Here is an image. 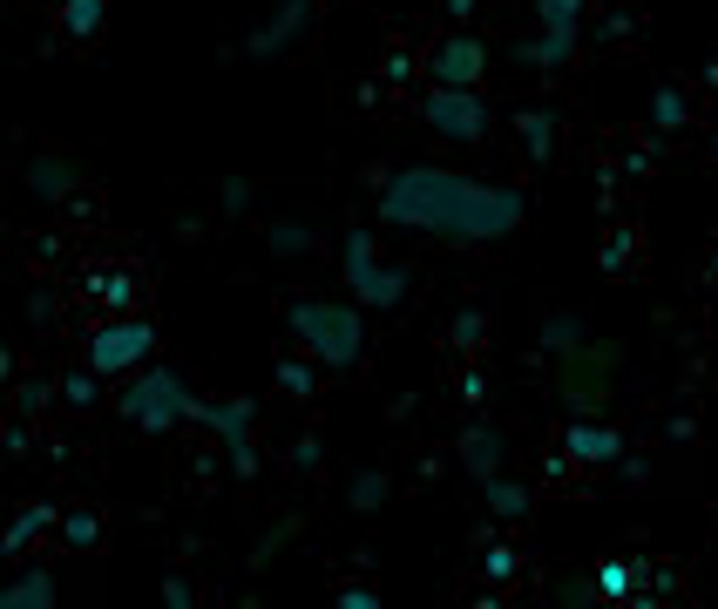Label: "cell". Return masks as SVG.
Returning <instances> with one entry per match:
<instances>
[{
  "instance_id": "6da1fadb",
  "label": "cell",
  "mask_w": 718,
  "mask_h": 609,
  "mask_svg": "<svg viewBox=\"0 0 718 609\" xmlns=\"http://www.w3.org/2000/svg\"><path fill=\"white\" fill-rule=\"evenodd\" d=\"M380 224L386 230H420V237H448V244H495L508 230H523L529 203L508 183H482L461 170H434V162H414V170H393L380 183Z\"/></svg>"
},
{
  "instance_id": "7a4b0ae2",
  "label": "cell",
  "mask_w": 718,
  "mask_h": 609,
  "mask_svg": "<svg viewBox=\"0 0 718 609\" xmlns=\"http://www.w3.org/2000/svg\"><path fill=\"white\" fill-rule=\"evenodd\" d=\"M292 339L305 346L312 365H359V352H367V305L299 298L292 305Z\"/></svg>"
},
{
  "instance_id": "3957f363",
  "label": "cell",
  "mask_w": 718,
  "mask_h": 609,
  "mask_svg": "<svg viewBox=\"0 0 718 609\" xmlns=\"http://www.w3.org/2000/svg\"><path fill=\"white\" fill-rule=\"evenodd\" d=\"M339 278H346V298L367 305V312H393V305H401V292H407L401 264H393L380 251V237H367V230H352L339 244Z\"/></svg>"
},
{
  "instance_id": "277c9868",
  "label": "cell",
  "mask_w": 718,
  "mask_h": 609,
  "mask_svg": "<svg viewBox=\"0 0 718 609\" xmlns=\"http://www.w3.org/2000/svg\"><path fill=\"white\" fill-rule=\"evenodd\" d=\"M123 420H136L143 433H170V427H183V420H197V399H190V386L170 373V365H136V380H130V393H123Z\"/></svg>"
},
{
  "instance_id": "5b68a950",
  "label": "cell",
  "mask_w": 718,
  "mask_h": 609,
  "mask_svg": "<svg viewBox=\"0 0 718 609\" xmlns=\"http://www.w3.org/2000/svg\"><path fill=\"white\" fill-rule=\"evenodd\" d=\"M420 122L448 143H482L489 136V102H482V89H441V81H434V95L420 102Z\"/></svg>"
},
{
  "instance_id": "8992f818",
  "label": "cell",
  "mask_w": 718,
  "mask_h": 609,
  "mask_svg": "<svg viewBox=\"0 0 718 609\" xmlns=\"http://www.w3.org/2000/svg\"><path fill=\"white\" fill-rule=\"evenodd\" d=\"M149 352H156V332H149L143 318L102 325V332L89 339V373H96V380H123V373H136Z\"/></svg>"
},
{
  "instance_id": "52a82bcc",
  "label": "cell",
  "mask_w": 718,
  "mask_h": 609,
  "mask_svg": "<svg viewBox=\"0 0 718 609\" xmlns=\"http://www.w3.org/2000/svg\"><path fill=\"white\" fill-rule=\"evenodd\" d=\"M536 21H542V41L529 48V61L563 68L576 55V34H583V0H536Z\"/></svg>"
},
{
  "instance_id": "ba28073f",
  "label": "cell",
  "mask_w": 718,
  "mask_h": 609,
  "mask_svg": "<svg viewBox=\"0 0 718 609\" xmlns=\"http://www.w3.org/2000/svg\"><path fill=\"white\" fill-rule=\"evenodd\" d=\"M434 81L441 89H482V75H489V48H482V34H468V27H455L441 48H434Z\"/></svg>"
},
{
  "instance_id": "9c48e42d",
  "label": "cell",
  "mask_w": 718,
  "mask_h": 609,
  "mask_svg": "<svg viewBox=\"0 0 718 609\" xmlns=\"http://www.w3.org/2000/svg\"><path fill=\"white\" fill-rule=\"evenodd\" d=\"M197 420H204L217 440H231L237 447V461H251V399H224V406H197Z\"/></svg>"
},
{
  "instance_id": "30bf717a",
  "label": "cell",
  "mask_w": 718,
  "mask_h": 609,
  "mask_svg": "<svg viewBox=\"0 0 718 609\" xmlns=\"http://www.w3.org/2000/svg\"><path fill=\"white\" fill-rule=\"evenodd\" d=\"M563 454H570L576 467H610V461H617V427H596V420H576V427L563 433Z\"/></svg>"
},
{
  "instance_id": "8fae6325",
  "label": "cell",
  "mask_w": 718,
  "mask_h": 609,
  "mask_svg": "<svg viewBox=\"0 0 718 609\" xmlns=\"http://www.w3.org/2000/svg\"><path fill=\"white\" fill-rule=\"evenodd\" d=\"M482 501H489L502 521H523V515H529V487H523V481H508V474L495 467V474H482Z\"/></svg>"
},
{
  "instance_id": "7c38bea8",
  "label": "cell",
  "mask_w": 718,
  "mask_h": 609,
  "mask_svg": "<svg viewBox=\"0 0 718 609\" xmlns=\"http://www.w3.org/2000/svg\"><path fill=\"white\" fill-rule=\"evenodd\" d=\"M102 21H109V0H68V8H61L68 41H96V34H102Z\"/></svg>"
},
{
  "instance_id": "4fadbf2b",
  "label": "cell",
  "mask_w": 718,
  "mask_h": 609,
  "mask_svg": "<svg viewBox=\"0 0 718 609\" xmlns=\"http://www.w3.org/2000/svg\"><path fill=\"white\" fill-rule=\"evenodd\" d=\"M0 609H55V583L48 576H21L14 589H0Z\"/></svg>"
},
{
  "instance_id": "5bb4252c",
  "label": "cell",
  "mask_w": 718,
  "mask_h": 609,
  "mask_svg": "<svg viewBox=\"0 0 718 609\" xmlns=\"http://www.w3.org/2000/svg\"><path fill=\"white\" fill-rule=\"evenodd\" d=\"M461 461H468L474 474H495V467H502V440H495L489 427H474V433L461 440Z\"/></svg>"
},
{
  "instance_id": "9a60e30c",
  "label": "cell",
  "mask_w": 718,
  "mask_h": 609,
  "mask_svg": "<svg viewBox=\"0 0 718 609\" xmlns=\"http://www.w3.org/2000/svg\"><path fill=\"white\" fill-rule=\"evenodd\" d=\"M630 583H637V568H630V562H617V555H610V562H596V596H604V602H624Z\"/></svg>"
},
{
  "instance_id": "2e32d148",
  "label": "cell",
  "mask_w": 718,
  "mask_h": 609,
  "mask_svg": "<svg viewBox=\"0 0 718 609\" xmlns=\"http://www.w3.org/2000/svg\"><path fill=\"white\" fill-rule=\"evenodd\" d=\"M515 136H523V149H529V156H549V143H556V122H549L542 109H529V115H515Z\"/></svg>"
},
{
  "instance_id": "e0dca14e",
  "label": "cell",
  "mask_w": 718,
  "mask_h": 609,
  "mask_svg": "<svg viewBox=\"0 0 718 609\" xmlns=\"http://www.w3.org/2000/svg\"><path fill=\"white\" fill-rule=\"evenodd\" d=\"M651 122H658V129H677V122H685V95H677V89H658Z\"/></svg>"
},
{
  "instance_id": "ac0fdd59",
  "label": "cell",
  "mask_w": 718,
  "mask_h": 609,
  "mask_svg": "<svg viewBox=\"0 0 718 609\" xmlns=\"http://www.w3.org/2000/svg\"><path fill=\"white\" fill-rule=\"evenodd\" d=\"M352 501H359V508H380V501H386V474H367V481L352 487Z\"/></svg>"
},
{
  "instance_id": "d6986e66",
  "label": "cell",
  "mask_w": 718,
  "mask_h": 609,
  "mask_svg": "<svg viewBox=\"0 0 718 609\" xmlns=\"http://www.w3.org/2000/svg\"><path fill=\"white\" fill-rule=\"evenodd\" d=\"M278 386H292V393H312V373H305V365H285V373H278Z\"/></svg>"
},
{
  "instance_id": "ffe728a7",
  "label": "cell",
  "mask_w": 718,
  "mask_h": 609,
  "mask_svg": "<svg viewBox=\"0 0 718 609\" xmlns=\"http://www.w3.org/2000/svg\"><path fill=\"white\" fill-rule=\"evenodd\" d=\"M339 602H346V609H380V589H346Z\"/></svg>"
},
{
  "instance_id": "44dd1931",
  "label": "cell",
  "mask_w": 718,
  "mask_h": 609,
  "mask_svg": "<svg viewBox=\"0 0 718 609\" xmlns=\"http://www.w3.org/2000/svg\"><path fill=\"white\" fill-rule=\"evenodd\" d=\"M448 8H455V21H468V14H474V0H448Z\"/></svg>"
},
{
  "instance_id": "7402d4cb",
  "label": "cell",
  "mask_w": 718,
  "mask_h": 609,
  "mask_svg": "<svg viewBox=\"0 0 718 609\" xmlns=\"http://www.w3.org/2000/svg\"><path fill=\"white\" fill-rule=\"evenodd\" d=\"M0 380H8V352H0Z\"/></svg>"
},
{
  "instance_id": "603a6c76",
  "label": "cell",
  "mask_w": 718,
  "mask_h": 609,
  "mask_svg": "<svg viewBox=\"0 0 718 609\" xmlns=\"http://www.w3.org/2000/svg\"><path fill=\"white\" fill-rule=\"evenodd\" d=\"M711 156H718V143H711Z\"/></svg>"
}]
</instances>
